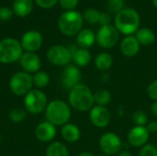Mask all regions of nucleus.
Instances as JSON below:
<instances>
[{"label": "nucleus", "mask_w": 157, "mask_h": 156, "mask_svg": "<svg viewBox=\"0 0 157 156\" xmlns=\"http://www.w3.org/2000/svg\"><path fill=\"white\" fill-rule=\"evenodd\" d=\"M110 100L111 95L106 89H100L94 94V103H96L98 106L105 107L110 102Z\"/></svg>", "instance_id": "obj_25"}, {"label": "nucleus", "mask_w": 157, "mask_h": 156, "mask_svg": "<svg viewBox=\"0 0 157 156\" xmlns=\"http://www.w3.org/2000/svg\"><path fill=\"white\" fill-rule=\"evenodd\" d=\"M147 93H148V96L150 97V98L157 101V80L153 81L149 85V86L147 88Z\"/></svg>", "instance_id": "obj_34"}, {"label": "nucleus", "mask_w": 157, "mask_h": 156, "mask_svg": "<svg viewBox=\"0 0 157 156\" xmlns=\"http://www.w3.org/2000/svg\"><path fill=\"white\" fill-rule=\"evenodd\" d=\"M119 156H132V154H131V153H129V152H127V151H124V152H121Z\"/></svg>", "instance_id": "obj_39"}, {"label": "nucleus", "mask_w": 157, "mask_h": 156, "mask_svg": "<svg viewBox=\"0 0 157 156\" xmlns=\"http://www.w3.org/2000/svg\"><path fill=\"white\" fill-rule=\"evenodd\" d=\"M146 129H147V131H149V133H150V132H152V133H155V132H156L157 131V122L156 121H152V122H150V123L147 125Z\"/></svg>", "instance_id": "obj_37"}, {"label": "nucleus", "mask_w": 157, "mask_h": 156, "mask_svg": "<svg viewBox=\"0 0 157 156\" xmlns=\"http://www.w3.org/2000/svg\"><path fill=\"white\" fill-rule=\"evenodd\" d=\"M69 103L77 111H86L94 104V95L86 86L79 84L70 90Z\"/></svg>", "instance_id": "obj_2"}, {"label": "nucleus", "mask_w": 157, "mask_h": 156, "mask_svg": "<svg viewBox=\"0 0 157 156\" xmlns=\"http://www.w3.org/2000/svg\"><path fill=\"white\" fill-rule=\"evenodd\" d=\"M140 43L135 36H126L121 42V51L123 55L132 57L136 55L140 50Z\"/></svg>", "instance_id": "obj_17"}, {"label": "nucleus", "mask_w": 157, "mask_h": 156, "mask_svg": "<svg viewBox=\"0 0 157 156\" xmlns=\"http://www.w3.org/2000/svg\"><path fill=\"white\" fill-rule=\"evenodd\" d=\"M140 26L139 13L132 8L125 7L115 16L114 27L117 30L124 35H131L136 32Z\"/></svg>", "instance_id": "obj_1"}, {"label": "nucleus", "mask_w": 157, "mask_h": 156, "mask_svg": "<svg viewBox=\"0 0 157 156\" xmlns=\"http://www.w3.org/2000/svg\"><path fill=\"white\" fill-rule=\"evenodd\" d=\"M2 141H3V136H2V134L0 133V143H2Z\"/></svg>", "instance_id": "obj_42"}, {"label": "nucleus", "mask_w": 157, "mask_h": 156, "mask_svg": "<svg viewBox=\"0 0 157 156\" xmlns=\"http://www.w3.org/2000/svg\"><path fill=\"white\" fill-rule=\"evenodd\" d=\"M99 146L107 155L116 154L121 151V141L118 135L113 132H107L101 136L99 140Z\"/></svg>", "instance_id": "obj_10"}, {"label": "nucleus", "mask_w": 157, "mask_h": 156, "mask_svg": "<svg viewBox=\"0 0 157 156\" xmlns=\"http://www.w3.org/2000/svg\"><path fill=\"white\" fill-rule=\"evenodd\" d=\"M47 59L54 65L62 66L67 64L72 59L70 50L63 45L52 46L47 51Z\"/></svg>", "instance_id": "obj_9"}, {"label": "nucleus", "mask_w": 157, "mask_h": 156, "mask_svg": "<svg viewBox=\"0 0 157 156\" xmlns=\"http://www.w3.org/2000/svg\"><path fill=\"white\" fill-rule=\"evenodd\" d=\"M74 62L78 66H86L91 61V54L86 49H77L72 53Z\"/></svg>", "instance_id": "obj_22"}, {"label": "nucleus", "mask_w": 157, "mask_h": 156, "mask_svg": "<svg viewBox=\"0 0 157 156\" xmlns=\"http://www.w3.org/2000/svg\"><path fill=\"white\" fill-rule=\"evenodd\" d=\"M32 0H14L12 10L18 17H26L32 10Z\"/></svg>", "instance_id": "obj_19"}, {"label": "nucleus", "mask_w": 157, "mask_h": 156, "mask_svg": "<svg viewBox=\"0 0 157 156\" xmlns=\"http://www.w3.org/2000/svg\"><path fill=\"white\" fill-rule=\"evenodd\" d=\"M20 65L26 73L39 72L41 63L40 57L34 52H25L20 57Z\"/></svg>", "instance_id": "obj_15"}, {"label": "nucleus", "mask_w": 157, "mask_h": 156, "mask_svg": "<svg viewBox=\"0 0 157 156\" xmlns=\"http://www.w3.org/2000/svg\"><path fill=\"white\" fill-rule=\"evenodd\" d=\"M24 105L29 113L40 114L47 108V97L40 90H30L25 97Z\"/></svg>", "instance_id": "obj_6"}, {"label": "nucleus", "mask_w": 157, "mask_h": 156, "mask_svg": "<svg viewBox=\"0 0 157 156\" xmlns=\"http://www.w3.org/2000/svg\"><path fill=\"white\" fill-rule=\"evenodd\" d=\"M119 40V31L113 25L102 26L96 34V41L105 49L112 48Z\"/></svg>", "instance_id": "obj_8"}, {"label": "nucleus", "mask_w": 157, "mask_h": 156, "mask_svg": "<svg viewBox=\"0 0 157 156\" xmlns=\"http://www.w3.org/2000/svg\"><path fill=\"white\" fill-rule=\"evenodd\" d=\"M78 1L79 0H59V3L63 8L66 9L67 11H70L74 10V8L76 7Z\"/></svg>", "instance_id": "obj_33"}, {"label": "nucleus", "mask_w": 157, "mask_h": 156, "mask_svg": "<svg viewBox=\"0 0 157 156\" xmlns=\"http://www.w3.org/2000/svg\"><path fill=\"white\" fill-rule=\"evenodd\" d=\"M124 6H125L124 0H108V4H107L108 10L110 13L116 15L125 8Z\"/></svg>", "instance_id": "obj_29"}, {"label": "nucleus", "mask_w": 157, "mask_h": 156, "mask_svg": "<svg viewBox=\"0 0 157 156\" xmlns=\"http://www.w3.org/2000/svg\"><path fill=\"white\" fill-rule=\"evenodd\" d=\"M110 21H111V17L110 15L108 12H102L100 13V17H99V24L102 26H107V25H110Z\"/></svg>", "instance_id": "obj_36"}, {"label": "nucleus", "mask_w": 157, "mask_h": 156, "mask_svg": "<svg viewBox=\"0 0 157 156\" xmlns=\"http://www.w3.org/2000/svg\"><path fill=\"white\" fill-rule=\"evenodd\" d=\"M62 136L68 143H75L80 138V131L75 124L66 123L62 128Z\"/></svg>", "instance_id": "obj_20"}, {"label": "nucleus", "mask_w": 157, "mask_h": 156, "mask_svg": "<svg viewBox=\"0 0 157 156\" xmlns=\"http://www.w3.org/2000/svg\"><path fill=\"white\" fill-rule=\"evenodd\" d=\"M149 131L146 127L144 126H136L132 128L128 133V141L129 143L135 147L144 146L148 139H149Z\"/></svg>", "instance_id": "obj_14"}, {"label": "nucleus", "mask_w": 157, "mask_h": 156, "mask_svg": "<svg viewBox=\"0 0 157 156\" xmlns=\"http://www.w3.org/2000/svg\"><path fill=\"white\" fill-rule=\"evenodd\" d=\"M139 156H157V148L153 144H147L141 149Z\"/></svg>", "instance_id": "obj_31"}, {"label": "nucleus", "mask_w": 157, "mask_h": 156, "mask_svg": "<svg viewBox=\"0 0 157 156\" xmlns=\"http://www.w3.org/2000/svg\"><path fill=\"white\" fill-rule=\"evenodd\" d=\"M132 121L137 125V126H144L148 122V118L147 115L142 111V110H137L135 111L132 116Z\"/></svg>", "instance_id": "obj_30"}, {"label": "nucleus", "mask_w": 157, "mask_h": 156, "mask_svg": "<svg viewBox=\"0 0 157 156\" xmlns=\"http://www.w3.org/2000/svg\"><path fill=\"white\" fill-rule=\"evenodd\" d=\"M42 44V37L39 31L29 30L27 31L21 38L22 49L29 52H34L38 51Z\"/></svg>", "instance_id": "obj_11"}, {"label": "nucleus", "mask_w": 157, "mask_h": 156, "mask_svg": "<svg viewBox=\"0 0 157 156\" xmlns=\"http://www.w3.org/2000/svg\"><path fill=\"white\" fill-rule=\"evenodd\" d=\"M91 122L98 128L106 127L110 121V113L108 108L101 106L94 107L89 114Z\"/></svg>", "instance_id": "obj_12"}, {"label": "nucleus", "mask_w": 157, "mask_h": 156, "mask_svg": "<svg viewBox=\"0 0 157 156\" xmlns=\"http://www.w3.org/2000/svg\"><path fill=\"white\" fill-rule=\"evenodd\" d=\"M151 109H152L153 114H154L155 117H157V101L153 103V105H152V107H151Z\"/></svg>", "instance_id": "obj_38"}, {"label": "nucleus", "mask_w": 157, "mask_h": 156, "mask_svg": "<svg viewBox=\"0 0 157 156\" xmlns=\"http://www.w3.org/2000/svg\"><path fill=\"white\" fill-rule=\"evenodd\" d=\"M46 156H69V152L65 145L55 142L51 143L47 148Z\"/></svg>", "instance_id": "obj_24"}, {"label": "nucleus", "mask_w": 157, "mask_h": 156, "mask_svg": "<svg viewBox=\"0 0 157 156\" xmlns=\"http://www.w3.org/2000/svg\"><path fill=\"white\" fill-rule=\"evenodd\" d=\"M13 13H14L13 10L6 6L0 7V20L1 21H8L12 17Z\"/></svg>", "instance_id": "obj_32"}, {"label": "nucleus", "mask_w": 157, "mask_h": 156, "mask_svg": "<svg viewBox=\"0 0 157 156\" xmlns=\"http://www.w3.org/2000/svg\"><path fill=\"white\" fill-rule=\"evenodd\" d=\"M0 122H1V121H0Z\"/></svg>", "instance_id": "obj_44"}, {"label": "nucleus", "mask_w": 157, "mask_h": 156, "mask_svg": "<svg viewBox=\"0 0 157 156\" xmlns=\"http://www.w3.org/2000/svg\"><path fill=\"white\" fill-rule=\"evenodd\" d=\"M81 80V72L75 65H68L65 67L62 76V82L65 88L72 89L75 86L79 85Z\"/></svg>", "instance_id": "obj_13"}, {"label": "nucleus", "mask_w": 157, "mask_h": 156, "mask_svg": "<svg viewBox=\"0 0 157 156\" xmlns=\"http://www.w3.org/2000/svg\"><path fill=\"white\" fill-rule=\"evenodd\" d=\"M59 0H36L37 5L41 8H51L54 6Z\"/></svg>", "instance_id": "obj_35"}, {"label": "nucleus", "mask_w": 157, "mask_h": 156, "mask_svg": "<svg viewBox=\"0 0 157 156\" xmlns=\"http://www.w3.org/2000/svg\"><path fill=\"white\" fill-rule=\"evenodd\" d=\"M100 156H109V155H107V154H102V155H100Z\"/></svg>", "instance_id": "obj_43"}, {"label": "nucleus", "mask_w": 157, "mask_h": 156, "mask_svg": "<svg viewBox=\"0 0 157 156\" xmlns=\"http://www.w3.org/2000/svg\"><path fill=\"white\" fill-rule=\"evenodd\" d=\"M45 112L48 121L54 126L65 125L71 117L69 106L62 100H53L49 103Z\"/></svg>", "instance_id": "obj_4"}, {"label": "nucleus", "mask_w": 157, "mask_h": 156, "mask_svg": "<svg viewBox=\"0 0 157 156\" xmlns=\"http://www.w3.org/2000/svg\"><path fill=\"white\" fill-rule=\"evenodd\" d=\"M33 85L39 88L45 87L50 83V76L46 72H37L32 76Z\"/></svg>", "instance_id": "obj_26"}, {"label": "nucleus", "mask_w": 157, "mask_h": 156, "mask_svg": "<svg viewBox=\"0 0 157 156\" xmlns=\"http://www.w3.org/2000/svg\"><path fill=\"white\" fill-rule=\"evenodd\" d=\"M137 40L139 41L140 44H143L144 46L150 45L152 43H154V41L155 40V32L147 28H143L140 29L136 31V35H135Z\"/></svg>", "instance_id": "obj_21"}, {"label": "nucleus", "mask_w": 157, "mask_h": 156, "mask_svg": "<svg viewBox=\"0 0 157 156\" xmlns=\"http://www.w3.org/2000/svg\"><path fill=\"white\" fill-rule=\"evenodd\" d=\"M153 5L155 6V7L157 8V0H153Z\"/></svg>", "instance_id": "obj_41"}, {"label": "nucleus", "mask_w": 157, "mask_h": 156, "mask_svg": "<svg viewBox=\"0 0 157 156\" xmlns=\"http://www.w3.org/2000/svg\"><path fill=\"white\" fill-rule=\"evenodd\" d=\"M56 135L55 126L49 121H44L40 123L35 130L36 138L42 143H48L52 141Z\"/></svg>", "instance_id": "obj_16"}, {"label": "nucleus", "mask_w": 157, "mask_h": 156, "mask_svg": "<svg viewBox=\"0 0 157 156\" xmlns=\"http://www.w3.org/2000/svg\"><path fill=\"white\" fill-rule=\"evenodd\" d=\"M96 41V34L89 29H81V31L77 34L76 42L78 46L82 49H87L93 46Z\"/></svg>", "instance_id": "obj_18"}, {"label": "nucleus", "mask_w": 157, "mask_h": 156, "mask_svg": "<svg viewBox=\"0 0 157 156\" xmlns=\"http://www.w3.org/2000/svg\"><path fill=\"white\" fill-rule=\"evenodd\" d=\"M113 63L112 56L108 52H101L98 55H97L95 59V64L96 67L100 71H107L109 70Z\"/></svg>", "instance_id": "obj_23"}, {"label": "nucleus", "mask_w": 157, "mask_h": 156, "mask_svg": "<svg viewBox=\"0 0 157 156\" xmlns=\"http://www.w3.org/2000/svg\"><path fill=\"white\" fill-rule=\"evenodd\" d=\"M78 156H95L93 154L88 153V152H85V153H81Z\"/></svg>", "instance_id": "obj_40"}, {"label": "nucleus", "mask_w": 157, "mask_h": 156, "mask_svg": "<svg viewBox=\"0 0 157 156\" xmlns=\"http://www.w3.org/2000/svg\"><path fill=\"white\" fill-rule=\"evenodd\" d=\"M83 15L75 10L63 13L58 19V28L65 36H75L81 31L83 27Z\"/></svg>", "instance_id": "obj_3"}, {"label": "nucleus", "mask_w": 157, "mask_h": 156, "mask_svg": "<svg viewBox=\"0 0 157 156\" xmlns=\"http://www.w3.org/2000/svg\"><path fill=\"white\" fill-rule=\"evenodd\" d=\"M26 116H27V110L22 109V108H13L9 113L10 120L13 122H16V123L23 121L25 120Z\"/></svg>", "instance_id": "obj_28"}, {"label": "nucleus", "mask_w": 157, "mask_h": 156, "mask_svg": "<svg viewBox=\"0 0 157 156\" xmlns=\"http://www.w3.org/2000/svg\"><path fill=\"white\" fill-rule=\"evenodd\" d=\"M33 86L32 76L26 72L16 73L9 81V87L16 96L27 95Z\"/></svg>", "instance_id": "obj_7"}, {"label": "nucleus", "mask_w": 157, "mask_h": 156, "mask_svg": "<svg viewBox=\"0 0 157 156\" xmlns=\"http://www.w3.org/2000/svg\"><path fill=\"white\" fill-rule=\"evenodd\" d=\"M22 54V46L18 40L6 38L0 41V63H14L19 60Z\"/></svg>", "instance_id": "obj_5"}, {"label": "nucleus", "mask_w": 157, "mask_h": 156, "mask_svg": "<svg viewBox=\"0 0 157 156\" xmlns=\"http://www.w3.org/2000/svg\"><path fill=\"white\" fill-rule=\"evenodd\" d=\"M100 13L95 8H88L85 10L83 14V18L89 24H97L99 22Z\"/></svg>", "instance_id": "obj_27"}]
</instances>
